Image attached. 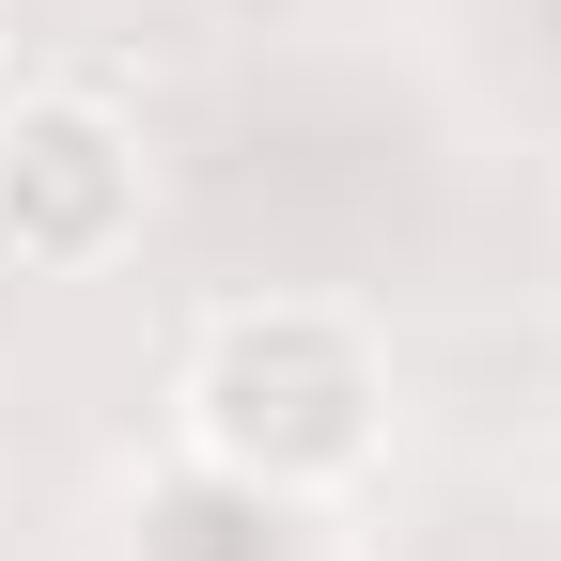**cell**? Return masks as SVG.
Here are the masks:
<instances>
[{
	"mask_svg": "<svg viewBox=\"0 0 561 561\" xmlns=\"http://www.w3.org/2000/svg\"><path fill=\"white\" fill-rule=\"evenodd\" d=\"M140 234V140L94 94L0 110V250L16 265H110Z\"/></svg>",
	"mask_w": 561,
	"mask_h": 561,
	"instance_id": "obj_2",
	"label": "cell"
},
{
	"mask_svg": "<svg viewBox=\"0 0 561 561\" xmlns=\"http://www.w3.org/2000/svg\"><path fill=\"white\" fill-rule=\"evenodd\" d=\"M187 437L219 483H250V500H312V483H343L375 453V359L343 312H219L187 359Z\"/></svg>",
	"mask_w": 561,
	"mask_h": 561,
	"instance_id": "obj_1",
	"label": "cell"
}]
</instances>
